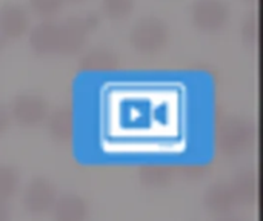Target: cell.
Here are the masks:
<instances>
[{
	"label": "cell",
	"instance_id": "obj_11",
	"mask_svg": "<svg viewBox=\"0 0 263 221\" xmlns=\"http://www.w3.org/2000/svg\"><path fill=\"white\" fill-rule=\"evenodd\" d=\"M54 221H88V203L76 194L59 195L51 211Z\"/></svg>",
	"mask_w": 263,
	"mask_h": 221
},
{
	"label": "cell",
	"instance_id": "obj_17",
	"mask_svg": "<svg viewBox=\"0 0 263 221\" xmlns=\"http://www.w3.org/2000/svg\"><path fill=\"white\" fill-rule=\"evenodd\" d=\"M31 12L42 20H52L60 14L65 0H28Z\"/></svg>",
	"mask_w": 263,
	"mask_h": 221
},
{
	"label": "cell",
	"instance_id": "obj_23",
	"mask_svg": "<svg viewBox=\"0 0 263 221\" xmlns=\"http://www.w3.org/2000/svg\"><path fill=\"white\" fill-rule=\"evenodd\" d=\"M245 2H257V0H245Z\"/></svg>",
	"mask_w": 263,
	"mask_h": 221
},
{
	"label": "cell",
	"instance_id": "obj_6",
	"mask_svg": "<svg viewBox=\"0 0 263 221\" xmlns=\"http://www.w3.org/2000/svg\"><path fill=\"white\" fill-rule=\"evenodd\" d=\"M12 123L20 128L32 129L45 125L49 114L48 102L35 94H20L9 105Z\"/></svg>",
	"mask_w": 263,
	"mask_h": 221
},
{
	"label": "cell",
	"instance_id": "obj_2",
	"mask_svg": "<svg viewBox=\"0 0 263 221\" xmlns=\"http://www.w3.org/2000/svg\"><path fill=\"white\" fill-rule=\"evenodd\" d=\"M214 142L219 154L223 157H240L253 143V128L240 117H225L216 126Z\"/></svg>",
	"mask_w": 263,
	"mask_h": 221
},
{
	"label": "cell",
	"instance_id": "obj_16",
	"mask_svg": "<svg viewBox=\"0 0 263 221\" xmlns=\"http://www.w3.org/2000/svg\"><path fill=\"white\" fill-rule=\"evenodd\" d=\"M136 8V0H100V11L108 20L120 22L128 18Z\"/></svg>",
	"mask_w": 263,
	"mask_h": 221
},
{
	"label": "cell",
	"instance_id": "obj_19",
	"mask_svg": "<svg viewBox=\"0 0 263 221\" xmlns=\"http://www.w3.org/2000/svg\"><path fill=\"white\" fill-rule=\"evenodd\" d=\"M11 125H12V118H11L9 106L0 102V137L9 131Z\"/></svg>",
	"mask_w": 263,
	"mask_h": 221
},
{
	"label": "cell",
	"instance_id": "obj_1",
	"mask_svg": "<svg viewBox=\"0 0 263 221\" xmlns=\"http://www.w3.org/2000/svg\"><path fill=\"white\" fill-rule=\"evenodd\" d=\"M170 42V29L159 17H143L129 31V45L140 55H157L163 52Z\"/></svg>",
	"mask_w": 263,
	"mask_h": 221
},
{
	"label": "cell",
	"instance_id": "obj_7",
	"mask_svg": "<svg viewBox=\"0 0 263 221\" xmlns=\"http://www.w3.org/2000/svg\"><path fill=\"white\" fill-rule=\"evenodd\" d=\"M29 31V14L25 6L8 2L0 6V40L15 42Z\"/></svg>",
	"mask_w": 263,
	"mask_h": 221
},
{
	"label": "cell",
	"instance_id": "obj_18",
	"mask_svg": "<svg viewBox=\"0 0 263 221\" xmlns=\"http://www.w3.org/2000/svg\"><path fill=\"white\" fill-rule=\"evenodd\" d=\"M242 38L247 45L256 46L259 42V15L257 14H250L242 25Z\"/></svg>",
	"mask_w": 263,
	"mask_h": 221
},
{
	"label": "cell",
	"instance_id": "obj_10",
	"mask_svg": "<svg viewBox=\"0 0 263 221\" xmlns=\"http://www.w3.org/2000/svg\"><path fill=\"white\" fill-rule=\"evenodd\" d=\"M203 206L208 214L222 218L227 215H231L234 208L237 206L234 194L231 191L230 183L227 182H217L211 186L203 194Z\"/></svg>",
	"mask_w": 263,
	"mask_h": 221
},
{
	"label": "cell",
	"instance_id": "obj_15",
	"mask_svg": "<svg viewBox=\"0 0 263 221\" xmlns=\"http://www.w3.org/2000/svg\"><path fill=\"white\" fill-rule=\"evenodd\" d=\"M20 174L18 169L11 165H0V200L9 202L20 191Z\"/></svg>",
	"mask_w": 263,
	"mask_h": 221
},
{
	"label": "cell",
	"instance_id": "obj_4",
	"mask_svg": "<svg viewBox=\"0 0 263 221\" xmlns=\"http://www.w3.org/2000/svg\"><path fill=\"white\" fill-rule=\"evenodd\" d=\"M190 17L197 31L203 34H219L228 26L231 9L225 0H194Z\"/></svg>",
	"mask_w": 263,
	"mask_h": 221
},
{
	"label": "cell",
	"instance_id": "obj_9",
	"mask_svg": "<svg viewBox=\"0 0 263 221\" xmlns=\"http://www.w3.org/2000/svg\"><path fill=\"white\" fill-rule=\"evenodd\" d=\"M76 120H74V111L71 105H60L55 109L49 111L45 125L46 131L59 145H68L74 138V129H76Z\"/></svg>",
	"mask_w": 263,
	"mask_h": 221
},
{
	"label": "cell",
	"instance_id": "obj_8",
	"mask_svg": "<svg viewBox=\"0 0 263 221\" xmlns=\"http://www.w3.org/2000/svg\"><path fill=\"white\" fill-rule=\"evenodd\" d=\"M28 43L34 54L40 57L59 54V23L54 20H42L29 31Z\"/></svg>",
	"mask_w": 263,
	"mask_h": 221
},
{
	"label": "cell",
	"instance_id": "obj_21",
	"mask_svg": "<svg viewBox=\"0 0 263 221\" xmlns=\"http://www.w3.org/2000/svg\"><path fill=\"white\" fill-rule=\"evenodd\" d=\"M219 221H243V220H242V218H237V217H233V215H227V217L219 218Z\"/></svg>",
	"mask_w": 263,
	"mask_h": 221
},
{
	"label": "cell",
	"instance_id": "obj_20",
	"mask_svg": "<svg viewBox=\"0 0 263 221\" xmlns=\"http://www.w3.org/2000/svg\"><path fill=\"white\" fill-rule=\"evenodd\" d=\"M0 221H11V211L6 202L0 200Z\"/></svg>",
	"mask_w": 263,
	"mask_h": 221
},
{
	"label": "cell",
	"instance_id": "obj_13",
	"mask_svg": "<svg viewBox=\"0 0 263 221\" xmlns=\"http://www.w3.org/2000/svg\"><path fill=\"white\" fill-rule=\"evenodd\" d=\"M236 203L242 206H253L259 200V178L254 171L239 172L230 183Z\"/></svg>",
	"mask_w": 263,
	"mask_h": 221
},
{
	"label": "cell",
	"instance_id": "obj_3",
	"mask_svg": "<svg viewBox=\"0 0 263 221\" xmlns=\"http://www.w3.org/2000/svg\"><path fill=\"white\" fill-rule=\"evenodd\" d=\"M99 26V17L94 14L74 15L59 23V54L77 55L86 45L88 35Z\"/></svg>",
	"mask_w": 263,
	"mask_h": 221
},
{
	"label": "cell",
	"instance_id": "obj_12",
	"mask_svg": "<svg viewBox=\"0 0 263 221\" xmlns=\"http://www.w3.org/2000/svg\"><path fill=\"white\" fill-rule=\"evenodd\" d=\"M119 57L105 48L86 51L79 60V69L86 74H108L119 68Z\"/></svg>",
	"mask_w": 263,
	"mask_h": 221
},
{
	"label": "cell",
	"instance_id": "obj_5",
	"mask_svg": "<svg viewBox=\"0 0 263 221\" xmlns=\"http://www.w3.org/2000/svg\"><path fill=\"white\" fill-rule=\"evenodd\" d=\"M57 188L46 177H34L26 183L22 192V206L26 214L42 217L51 214L57 200Z\"/></svg>",
	"mask_w": 263,
	"mask_h": 221
},
{
	"label": "cell",
	"instance_id": "obj_22",
	"mask_svg": "<svg viewBox=\"0 0 263 221\" xmlns=\"http://www.w3.org/2000/svg\"><path fill=\"white\" fill-rule=\"evenodd\" d=\"M85 0H65V3H72V5H77V3H83Z\"/></svg>",
	"mask_w": 263,
	"mask_h": 221
},
{
	"label": "cell",
	"instance_id": "obj_14",
	"mask_svg": "<svg viewBox=\"0 0 263 221\" xmlns=\"http://www.w3.org/2000/svg\"><path fill=\"white\" fill-rule=\"evenodd\" d=\"M174 168L170 165H160V163H149L143 165L139 169V180L145 188L149 189H162L171 185L174 180Z\"/></svg>",
	"mask_w": 263,
	"mask_h": 221
}]
</instances>
